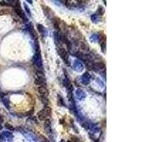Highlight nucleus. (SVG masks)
I'll use <instances>...</instances> for the list:
<instances>
[{
  "label": "nucleus",
  "instance_id": "f257e3e1",
  "mask_svg": "<svg viewBox=\"0 0 142 142\" xmlns=\"http://www.w3.org/2000/svg\"><path fill=\"white\" fill-rule=\"evenodd\" d=\"M51 114V108L49 107H46L41 110L38 113V119L41 121L46 120L48 117H50Z\"/></svg>",
  "mask_w": 142,
  "mask_h": 142
},
{
  "label": "nucleus",
  "instance_id": "f03ea898",
  "mask_svg": "<svg viewBox=\"0 0 142 142\" xmlns=\"http://www.w3.org/2000/svg\"><path fill=\"white\" fill-rule=\"evenodd\" d=\"M58 51V53L60 55V58L64 61V63L67 65H69V56L68 54V52L63 48H60Z\"/></svg>",
  "mask_w": 142,
  "mask_h": 142
},
{
  "label": "nucleus",
  "instance_id": "7ed1b4c3",
  "mask_svg": "<svg viewBox=\"0 0 142 142\" xmlns=\"http://www.w3.org/2000/svg\"><path fill=\"white\" fill-rule=\"evenodd\" d=\"M36 84L39 85V86H43L46 85V81L44 78V75L42 73H36Z\"/></svg>",
  "mask_w": 142,
  "mask_h": 142
},
{
  "label": "nucleus",
  "instance_id": "20e7f679",
  "mask_svg": "<svg viewBox=\"0 0 142 142\" xmlns=\"http://www.w3.org/2000/svg\"><path fill=\"white\" fill-rule=\"evenodd\" d=\"M14 11H15L16 14H18V16H20L21 19H26L25 14H24V12H23L22 9H21V8L20 4H17L15 7H14Z\"/></svg>",
  "mask_w": 142,
  "mask_h": 142
},
{
  "label": "nucleus",
  "instance_id": "39448f33",
  "mask_svg": "<svg viewBox=\"0 0 142 142\" xmlns=\"http://www.w3.org/2000/svg\"><path fill=\"white\" fill-rule=\"evenodd\" d=\"M37 90H38V92L40 94L41 97H47V96L48 95V92L47 89L46 88V87H43V86H39Z\"/></svg>",
  "mask_w": 142,
  "mask_h": 142
},
{
  "label": "nucleus",
  "instance_id": "423d86ee",
  "mask_svg": "<svg viewBox=\"0 0 142 142\" xmlns=\"http://www.w3.org/2000/svg\"><path fill=\"white\" fill-rule=\"evenodd\" d=\"M80 47L81 48L83 51H86V52H88V51H90V49H89V46L87 45L86 43H85V42L80 41Z\"/></svg>",
  "mask_w": 142,
  "mask_h": 142
},
{
  "label": "nucleus",
  "instance_id": "0eeeda50",
  "mask_svg": "<svg viewBox=\"0 0 142 142\" xmlns=\"http://www.w3.org/2000/svg\"><path fill=\"white\" fill-rule=\"evenodd\" d=\"M44 126H45V128H46V129L50 128V126H51V122H50V120L46 119V121H45Z\"/></svg>",
  "mask_w": 142,
  "mask_h": 142
},
{
  "label": "nucleus",
  "instance_id": "6e6552de",
  "mask_svg": "<svg viewBox=\"0 0 142 142\" xmlns=\"http://www.w3.org/2000/svg\"><path fill=\"white\" fill-rule=\"evenodd\" d=\"M41 101H42V102H43L44 104H46V105H47L48 102V100H47V97H41Z\"/></svg>",
  "mask_w": 142,
  "mask_h": 142
},
{
  "label": "nucleus",
  "instance_id": "1a4fd4ad",
  "mask_svg": "<svg viewBox=\"0 0 142 142\" xmlns=\"http://www.w3.org/2000/svg\"><path fill=\"white\" fill-rule=\"evenodd\" d=\"M5 127L6 128H7V129H9L10 130H13L14 129V128H13V126L11 125V124H9V123H6L5 124Z\"/></svg>",
  "mask_w": 142,
  "mask_h": 142
},
{
  "label": "nucleus",
  "instance_id": "9d476101",
  "mask_svg": "<svg viewBox=\"0 0 142 142\" xmlns=\"http://www.w3.org/2000/svg\"><path fill=\"white\" fill-rule=\"evenodd\" d=\"M68 142H71V141H68Z\"/></svg>",
  "mask_w": 142,
  "mask_h": 142
},
{
  "label": "nucleus",
  "instance_id": "9b49d317",
  "mask_svg": "<svg viewBox=\"0 0 142 142\" xmlns=\"http://www.w3.org/2000/svg\"><path fill=\"white\" fill-rule=\"evenodd\" d=\"M0 136H1V135H0Z\"/></svg>",
  "mask_w": 142,
  "mask_h": 142
}]
</instances>
